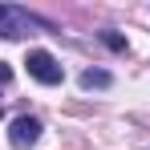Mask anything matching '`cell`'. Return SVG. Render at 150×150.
<instances>
[{
    "mask_svg": "<svg viewBox=\"0 0 150 150\" xmlns=\"http://www.w3.org/2000/svg\"><path fill=\"white\" fill-rule=\"evenodd\" d=\"M33 33H53V21L28 12L21 4H0V37L4 41H21V37H33Z\"/></svg>",
    "mask_w": 150,
    "mask_h": 150,
    "instance_id": "1",
    "label": "cell"
},
{
    "mask_svg": "<svg viewBox=\"0 0 150 150\" xmlns=\"http://www.w3.org/2000/svg\"><path fill=\"white\" fill-rule=\"evenodd\" d=\"M25 65H28V73L37 77L41 85H61V81H65V69H61V61H57L53 53H45V49H28Z\"/></svg>",
    "mask_w": 150,
    "mask_h": 150,
    "instance_id": "2",
    "label": "cell"
},
{
    "mask_svg": "<svg viewBox=\"0 0 150 150\" xmlns=\"http://www.w3.org/2000/svg\"><path fill=\"white\" fill-rule=\"evenodd\" d=\"M41 138V122L37 118H28V114H21V118H12V130H8V142L16 150H28L33 142Z\"/></svg>",
    "mask_w": 150,
    "mask_h": 150,
    "instance_id": "3",
    "label": "cell"
},
{
    "mask_svg": "<svg viewBox=\"0 0 150 150\" xmlns=\"http://www.w3.org/2000/svg\"><path fill=\"white\" fill-rule=\"evenodd\" d=\"M110 81H114V77L105 73V69H85V73H81V85H85V89H105Z\"/></svg>",
    "mask_w": 150,
    "mask_h": 150,
    "instance_id": "4",
    "label": "cell"
},
{
    "mask_svg": "<svg viewBox=\"0 0 150 150\" xmlns=\"http://www.w3.org/2000/svg\"><path fill=\"white\" fill-rule=\"evenodd\" d=\"M101 41H105V45H110L114 53H126V37H118L114 28H105V33H101Z\"/></svg>",
    "mask_w": 150,
    "mask_h": 150,
    "instance_id": "5",
    "label": "cell"
},
{
    "mask_svg": "<svg viewBox=\"0 0 150 150\" xmlns=\"http://www.w3.org/2000/svg\"><path fill=\"white\" fill-rule=\"evenodd\" d=\"M8 81H12V65H8V61H0V89H4Z\"/></svg>",
    "mask_w": 150,
    "mask_h": 150,
    "instance_id": "6",
    "label": "cell"
},
{
    "mask_svg": "<svg viewBox=\"0 0 150 150\" xmlns=\"http://www.w3.org/2000/svg\"><path fill=\"white\" fill-rule=\"evenodd\" d=\"M0 118H4V110H0Z\"/></svg>",
    "mask_w": 150,
    "mask_h": 150,
    "instance_id": "7",
    "label": "cell"
}]
</instances>
